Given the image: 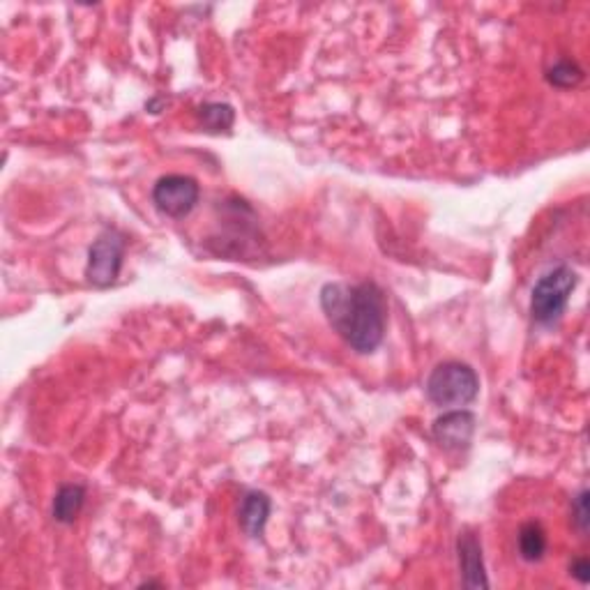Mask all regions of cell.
<instances>
[{
  "instance_id": "cell-11",
  "label": "cell",
  "mask_w": 590,
  "mask_h": 590,
  "mask_svg": "<svg viewBox=\"0 0 590 590\" xmlns=\"http://www.w3.org/2000/svg\"><path fill=\"white\" fill-rule=\"evenodd\" d=\"M199 120L206 132L222 134V132H229L233 123H236V111H233L231 104L208 102L199 109Z\"/></svg>"
},
{
  "instance_id": "cell-7",
  "label": "cell",
  "mask_w": 590,
  "mask_h": 590,
  "mask_svg": "<svg viewBox=\"0 0 590 590\" xmlns=\"http://www.w3.org/2000/svg\"><path fill=\"white\" fill-rule=\"evenodd\" d=\"M457 556H459L461 574H464V586L466 588H487L489 579H487V572H484L482 544L471 531L459 535Z\"/></svg>"
},
{
  "instance_id": "cell-8",
  "label": "cell",
  "mask_w": 590,
  "mask_h": 590,
  "mask_svg": "<svg viewBox=\"0 0 590 590\" xmlns=\"http://www.w3.org/2000/svg\"><path fill=\"white\" fill-rule=\"evenodd\" d=\"M270 510L272 503L268 494L263 491H247L240 501V510H238V521L242 533L249 537H261L263 528H266L268 519H270Z\"/></svg>"
},
{
  "instance_id": "cell-3",
  "label": "cell",
  "mask_w": 590,
  "mask_h": 590,
  "mask_svg": "<svg viewBox=\"0 0 590 590\" xmlns=\"http://www.w3.org/2000/svg\"><path fill=\"white\" fill-rule=\"evenodd\" d=\"M577 289V272L570 266H556L544 272L533 286L531 314L540 325L556 323L565 314L572 291Z\"/></svg>"
},
{
  "instance_id": "cell-4",
  "label": "cell",
  "mask_w": 590,
  "mask_h": 590,
  "mask_svg": "<svg viewBox=\"0 0 590 590\" xmlns=\"http://www.w3.org/2000/svg\"><path fill=\"white\" fill-rule=\"evenodd\" d=\"M125 259V236L116 229H104L88 252L86 277L97 289L116 284Z\"/></svg>"
},
{
  "instance_id": "cell-9",
  "label": "cell",
  "mask_w": 590,
  "mask_h": 590,
  "mask_svg": "<svg viewBox=\"0 0 590 590\" xmlns=\"http://www.w3.org/2000/svg\"><path fill=\"white\" fill-rule=\"evenodd\" d=\"M86 503V487L83 484H63L54 498V519L58 524H74Z\"/></svg>"
},
{
  "instance_id": "cell-5",
  "label": "cell",
  "mask_w": 590,
  "mask_h": 590,
  "mask_svg": "<svg viewBox=\"0 0 590 590\" xmlns=\"http://www.w3.org/2000/svg\"><path fill=\"white\" fill-rule=\"evenodd\" d=\"M201 189L194 178L183 176V173H171L155 183L153 187V203L162 215L180 219L192 213L199 203Z\"/></svg>"
},
{
  "instance_id": "cell-12",
  "label": "cell",
  "mask_w": 590,
  "mask_h": 590,
  "mask_svg": "<svg viewBox=\"0 0 590 590\" xmlns=\"http://www.w3.org/2000/svg\"><path fill=\"white\" fill-rule=\"evenodd\" d=\"M547 79L551 86L556 88H574L577 83H581V79H584V70L574 63V60L570 58H561L556 60L554 67L547 72Z\"/></svg>"
},
{
  "instance_id": "cell-10",
  "label": "cell",
  "mask_w": 590,
  "mask_h": 590,
  "mask_svg": "<svg viewBox=\"0 0 590 590\" xmlns=\"http://www.w3.org/2000/svg\"><path fill=\"white\" fill-rule=\"evenodd\" d=\"M519 554L528 563L542 561L547 554V533L537 521H528L519 531Z\"/></svg>"
},
{
  "instance_id": "cell-2",
  "label": "cell",
  "mask_w": 590,
  "mask_h": 590,
  "mask_svg": "<svg viewBox=\"0 0 590 590\" xmlns=\"http://www.w3.org/2000/svg\"><path fill=\"white\" fill-rule=\"evenodd\" d=\"M427 397L431 404L448 408V406H466L471 404L480 392V378L473 367L464 362H443L427 378Z\"/></svg>"
},
{
  "instance_id": "cell-1",
  "label": "cell",
  "mask_w": 590,
  "mask_h": 590,
  "mask_svg": "<svg viewBox=\"0 0 590 590\" xmlns=\"http://www.w3.org/2000/svg\"><path fill=\"white\" fill-rule=\"evenodd\" d=\"M321 307L337 335L358 353H374L385 337L388 305L374 282L325 284Z\"/></svg>"
},
{
  "instance_id": "cell-14",
  "label": "cell",
  "mask_w": 590,
  "mask_h": 590,
  "mask_svg": "<svg viewBox=\"0 0 590 590\" xmlns=\"http://www.w3.org/2000/svg\"><path fill=\"white\" fill-rule=\"evenodd\" d=\"M570 572H572V577L579 581V584H588V579H590L588 558H574L572 565H570Z\"/></svg>"
},
{
  "instance_id": "cell-6",
  "label": "cell",
  "mask_w": 590,
  "mask_h": 590,
  "mask_svg": "<svg viewBox=\"0 0 590 590\" xmlns=\"http://www.w3.org/2000/svg\"><path fill=\"white\" fill-rule=\"evenodd\" d=\"M431 434L448 450L468 448L475 434V415L471 411H464V408L443 413L441 418L434 420Z\"/></svg>"
},
{
  "instance_id": "cell-13",
  "label": "cell",
  "mask_w": 590,
  "mask_h": 590,
  "mask_svg": "<svg viewBox=\"0 0 590 590\" xmlns=\"http://www.w3.org/2000/svg\"><path fill=\"white\" fill-rule=\"evenodd\" d=\"M572 521L574 526L579 528L581 533H588V521H590V510H588V489H581L572 501Z\"/></svg>"
}]
</instances>
